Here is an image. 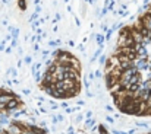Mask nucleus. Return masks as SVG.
Listing matches in <instances>:
<instances>
[{"mask_svg": "<svg viewBox=\"0 0 151 134\" xmlns=\"http://www.w3.org/2000/svg\"><path fill=\"white\" fill-rule=\"evenodd\" d=\"M106 83L119 111L151 117V6L120 31L106 64Z\"/></svg>", "mask_w": 151, "mask_h": 134, "instance_id": "f257e3e1", "label": "nucleus"}, {"mask_svg": "<svg viewBox=\"0 0 151 134\" xmlns=\"http://www.w3.org/2000/svg\"><path fill=\"white\" fill-rule=\"evenodd\" d=\"M41 89L59 99L76 96L81 92V63L70 53L57 51L44 73Z\"/></svg>", "mask_w": 151, "mask_h": 134, "instance_id": "f03ea898", "label": "nucleus"}]
</instances>
